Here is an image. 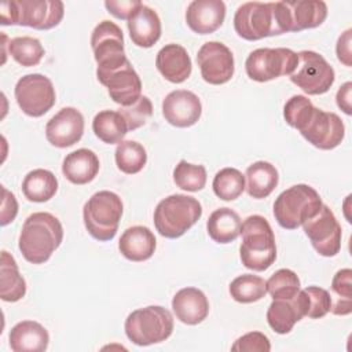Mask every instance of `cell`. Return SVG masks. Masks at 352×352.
Returning <instances> with one entry per match:
<instances>
[{"instance_id":"obj_33","label":"cell","mask_w":352,"mask_h":352,"mask_svg":"<svg viewBox=\"0 0 352 352\" xmlns=\"http://www.w3.org/2000/svg\"><path fill=\"white\" fill-rule=\"evenodd\" d=\"M231 297L242 304H250L261 300L267 293V283L261 276L253 274H243L236 276L230 283Z\"/></svg>"},{"instance_id":"obj_26","label":"cell","mask_w":352,"mask_h":352,"mask_svg":"<svg viewBox=\"0 0 352 352\" xmlns=\"http://www.w3.org/2000/svg\"><path fill=\"white\" fill-rule=\"evenodd\" d=\"M99 166V158L92 150L78 148L65 157L62 172L70 183L82 186L96 177Z\"/></svg>"},{"instance_id":"obj_15","label":"cell","mask_w":352,"mask_h":352,"mask_svg":"<svg viewBox=\"0 0 352 352\" xmlns=\"http://www.w3.org/2000/svg\"><path fill=\"white\" fill-rule=\"evenodd\" d=\"M314 249L323 257H333L341 249V226L331 209L322 204L319 212L302 224Z\"/></svg>"},{"instance_id":"obj_30","label":"cell","mask_w":352,"mask_h":352,"mask_svg":"<svg viewBox=\"0 0 352 352\" xmlns=\"http://www.w3.org/2000/svg\"><path fill=\"white\" fill-rule=\"evenodd\" d=\"M26 294V282L19 274L14 257L3 250L0 264V297L3 301L15 302Z\"/></svg>"},{"instance_id":"obj_45","label":"cell","mask_w":352,"mask_h":352,"mask_svg":"<svg viewBox=\"0 0 352 352\" xmlns=\"http://www.w3.org/2000/svg\"><path fill=\"white\" fill-rule=\"evenodd\" d=\"M351 29L345 30L340 37H338V41H337V47H336V51H337V58L340 62H342L345 66H351Z\"/></svg>"},{"instance_id":"obj_31","label":"cell","mask_w":352,"mask_h":352,"mask_svg":"<svg viewBox=\"0 0 352 352\" xmlns=\"http://www.w3.org/2000/svg\"><path fill=\"white\" fill-rule=\"evenodd\" d=\"M58 191V180L51 170L33 169L22 182V192L32 202H45Z\"/></svg>"},{"instance_id":"obj_11","label":"cell","mask_w":352,"mask_h":352,"mask_svg":"<svg viewBox=\"0 0 352 352\" xmlns=\"http://www.w3.org/2000/svg\"><path fill=\"white\" fill-rule=\"evenodd\" d=\"M94 58L98 63L96 73H109L128 62L124 51V36L118 25L102 21L95 26L91 36Z\"/></svg>"},{"instance_id":"obj_25","label":"cell","mask_w":352,"mask_h":352,"mask_svg":"<svg viewBox=\"0 0 352 352\" xmlns=\"http://www.w3.org/2000/svg\"><path fill=\"white\" fill-rule=\"evenodd\" d=\"M157 241L150 228L143 226H133L126 228L120 241L118 249L121 254L131 261L148 260L155 250Z\"/></svg>"},{"instance_id":"obj_19","label":"cell","mask_w":352,"mask_h":352,"mask_svg":"<svg viewBox=\"0 0 352 352\" xmlns=\"http://www.w3.org/2000/svg\"><path fill=\"white\" fill-rule=\"evenodd\" d=\"M202 113L199 98L187 89L169 92L162 100V116L173 126L188 128L194 125Z\"/></svg>"},{"instance_id":"obj_10","label":"cell","mask_w":352,"mask_h":352,"mask_svg":"<svg viewBox=\"0 0 352 352\" xmlns=\"http://www.w3.org/2000/svg\"><path fill=\"white\" fill-rule=\"evenodd\" d=\"M297 63V52L290 48H257L246 58L245 69L249 78L265 82L280 76H290Z\"/></svg>"},{"instance_id":"obj_24","label":"cell","mask_w":352,"mask_h":352,"mask_svg":"<svg viewBox=\"0 0 352 352\" xmlns=\"http://www.w3.org/2000/svg\"><path fill=\"white\" fill-rule=\"evenodd\" d=\"M8 341L14 352H44L50 342V334L38 322L22 320L10 330Z\"/></svg>"},{"instance_id":"obj_44","label":"cell","mask_w":352,"mask_h":352,"mask_svg":"<svg viewBox=\"0 0 352 352\" xmlns=\"http://www.w3.org/2000/svg\"><path fill=\"white\" fill-rule=\"evenodd\" d=\"M3 191V201H1V226H7L8 223L14 221L18 213V204L12 192H10L6 187L1 188Z\"/></svg>"},{"instance_id":"obj_34","label":"cell","mask_w":352,"mask_h":352,"mask_svg":"<svg viewBox=\"0 0 352 352\" xmlns=\"http://www.w3.org/2000/svg\"><path fill=\"white\" fill-rule=\"evenodd\" d=\"M114 157L117 168L126 175L139 173L147 162L144 147L135 140H122L118 143Z\"/></svg>"},{"instance_id":"obj_6","label":"cell","mask_w":352,"mask_h":352,"mask_svg":"<svg viewBox=\"0 0 352 352\" xmlns=\"http://www.w3.org/2000/svg\"><path fill=\"white\" fill-rule=\"evenodd\" d=\"M322 204L315 188L308 184H296L278 195L274 202V217L282 228L296 230L315 216Z\"/></svg>"},{"instance_id":"obj_39","label":"cell","mask_w":352,"mask_h":352,"mask_svg":"<svg viewBox=\"0 0 352 352\" xmlns=\"http://www.w3.org/2000/svg\"><path fill=\"white\" fill-rule=\"evenodd\" d=\"M173 180L182 190L195 192L206 184V169L204 165H194L182 160L173 169Z\"/></svg>"},{"instance_id":"obj_14","label":"cell","mask_w":352,"mask_h":352,"mask_svg":"<svg viewBox=\"0 0 352 352\" xmlns=\"http://www.w3.org/2000/svg\"><path fill=\"white\" fill-rule=\"evenodd\" d=\"M14 95L19 109L30 117L44 116L56 100L51 80L40 73L21 77L16 81Z\"/></svg>"},{"instance_id":"obj_23","label":"cell","mask_w":352,"mask_h":352,"mask_svg":"<svg viewBox=\"0 0 352 352\" xmlns=\"http://www.w3.org/2000/svg\"><path fill=\"white\" fill-rule=\"evenodd\" d=\"M126 23L131 40L138 47L150 48L161 37V21L158 14L144 4L133 12Z\"/></svg>"},{"instance_id":"obj_27","label":"cell","mask_w":352,"mask_h":352,"mask_svg":"<svg viewBox=\"0 0 352 352\" xmlns=\"http://www.w3.org/2000/svg\"><path fill=\"white\" fill-rule=\"evenodd\" d=\"M305 316L300 292L290 300H272L267 311V322L278 334H287Z\"/></svg>"},{"instance_id":"obj_7","label":"cell","mask_w":352,"mask_h":352,"mask_svg":"<svg viewBox=\"0 0 352 352\" xmlns=\"http://www.w3.org/2000/svg\"><path fill=\"white\" fill-rule=\"evenodd\" d=\"M122 201L113 191L95 192L84 205L82 219L87 231L100 242L111 241L122 216Z\"/></svg>"},{"instance_id":"obj_12","label":"cell","mask_w":352,"mask_h":352,"mask_svg":"<svg viewBox=\"0 0 352 352\" xmlns=\"http://www.w3.org/2000/svg\"><path fill=\"white\" fill-rule=\"evenodd\" d=\"M298 63L290 74V80L308 95H322L327 92L334 80V69L315 51H300Z\"/></svg>"},{"instance_id":"obj_35","label":"cell","mask_w":352,"mask_h":352,"mask_svg":"<svg viewBox=\"0 0 352 352\" xmlns=\"http://www.w3.org/2000/svg\"><path fill=\"white\" fill-rule=\"evenodd\" d=\"M8 52L16 63L25 67L37 66L44 56V48L40 40L30 36H22L10 40Z\"/></svg>"},{"instance_id":"obj_41","label":"cell","mask_w":352,"mask_h":352,"mask_svg":"<svg viewBox=\"0 0 352 352\" xmlns=\"http://www.w3.org/2000/svg\"><path fill=\"white\" fill-rule=\"evenodd\" d=\"M117 111L124 117L128 131H135L144 125L151 117L153 103L147 96L142 95L135 103L129 106H121Z\"/></svg>"},{"instance_id":"obj_29","label":"cell","mask_w":352,"mask_h":352,"mask_svg":"<svg viewBox=\"0 0 352 352\" xmlns=\"http://www.w3.org/2000/svg\"><path fill=\"white\" fill-rule=\"evenodd\" d=\"M241 223V217L235 210L230 208H220L210 213L206 230L214 242L230 243L238 238Z\"/></svg>"},{"instance_id":"obj_32","label":"cell","mask_w":352,"mask_h":352,"mask_svg":"<svg viewBox=\"0 0 352 352\" xmlns=\"http://www.w3.org/2000/svg\"><path fill=\"white\" fill-rule=\"evenodd\" d=\"M92 131L98 139L107 144L121 143L128 133L124 117L114 110L99 111L92 121Z\"/></svg>"},{"instance_id":"obj_42","label":"cell","mask_w":352,"mask_h":352,"mask_svg":"<svg viewBox=\"0 0 352 352\" xmlns=\"http://www.w3.org/2000/svg\"><path fill=\"white\" fill-rule=\"evenodd\" d=\"M231 351L238 352H268L271 351L270 340L260 331H250L239 337L231 346Z\"/></svg>"},{"instance_id":"obj_28","label":"cell","mask_w":352,"mask_h":352,"mask_svg":"<svg viewBox=\"0 0 352 352\" xmlns=\"http://www.w3.org/2000/svg\"><path fill=\"white\" fill-rule=\"evenodd\" d=\"M246 191L254 199L267 198L278 186L279 175L276 168L267 161H257L246 169Z\"/></svg>"},{"instance_id":"obj_13","label":"cell","mask_w":352,"mask_h":352,"mask_svg":"<svg viewBox=\"0 0 352 352\" xmlns=\"http://www.w3.org/2000/svg\"><path fill=\"white\" fill-rule=\"evenodd\" d=\"M275 14L282 33L300 32L322 25L327 16V6L322 0L276 1Z\"/></svg>"},{"instance_id":"obj_20","label":"cell","mask_w":352,"mask_h":352,"mask_svg":"<svg viewBox=\"0 0 352 352\" xmlns=\"http://www.w3.org/2000/svg\"><path fill=\"white\" fill-rule=\"evenodd\" d=\"M226 4L221 0H194L186 11L188 28L198 34H210L224 22Z\"/></svg>"},{"instance_id":"obj_5","label":"cell","mask_w":352,"mask_h":352,"mask_svg":"<svg viewBox=\"0 0 352 352\" xmlns=\"http://www.w3.org/2000/svg\"><path fill=\"white\" fill-rule=\"evenodd\" d=\"M198 199L184 194H173L158 202L154 210V226L160 235L176 239L187 232L201 217Z\"/></svg>"},{"instance_id":"obj_4","label":"cell","mask_w":352,"mask_h":352,"mask_svg":"<svg viewBox=\"0 0 352 352\" xmlns=\"http://www.w3.org/2000/svg\"><path fill=\"white\" fill-rule=\"evenodd\" d=\"M65 6L59 0H15L0 6L1 25H22L37 30H48L59 25Z\"/></svg>"},{"instance_id":"obj_16","label":"cell","mask_w":352,"mask_h":352,"mask_svg":"<svg viewBox=\"0 0 352 352\" xmlns=\"http://www.w3.org/2000/svg\"><path fill=\"white\" fill-rule=\"evenodd\" d=\"M197 62L202 78L212 85L226 84L234 76V55L220 41L202 44L197 54Z\"/></svg>"},{"instance_id":"obj_22","label":"cell","mask_w":352,"mask_h":352,"mask_svg":"<svg viewBox=\"0 0 352 352\" xmlns=\"http://www.w3.org/2000/svg\"><path fill=\"white\" fill-rule=\"evenodd\" d=\"M172 309L180 322L192 326L206 319L209 314V301L202 290L197 287H184L173 296Z\"/></svg>"},{"instance_id":"obj_18","label":"cell","mask_w":352,"mask_h":352,"mask_svg":"<svg viewBox=\"0 0 352 352\" xmlns=\"http://www.w3.org/2000/svg\"><path fill=\"white\" fill-rule=\"evenodd\" d=\"M84 133V117L74 107L60 109L45 125L47 140L58 147L66 148L82 138Z\"/></svg>"},{"instance_id":"obj_21","label":"cell","mask_w":352,"mask_h":352,"mask_svg":"<svg viewBox=\"0 0 352 352\" xmlns=\"http://www.w3.org/2000/svg\"><path fill=\"white\" fill-rule=\"evenodd\" d=\"M155 66L165 80L175 84L186 81L192 70L187 50L179 44H166L162 47L157 54Z\"/></svg>"},{"instance_id":"obj_9","label":"cell","mask_w":352,"mask_h":352,"mask_svg":"<svg viewBox=\"0 0 352 352\" xmlns=\"http://www.w3.org/2000/svg\"><path fill=\"white\" fill-rule=\"evenodd\" d=\"M234 29L239 37L249 41L282 34L275 14V3H243L235 11Z\"/></svg>"},{"instance_id":"obj_43","label":"cell","mask_w":352,"mask_h":352,"mask_svg":"<svg viewBox=\"0 0 352 352\" xmlns=\"http://www.w3.org/2000/svg\"><path fill=\"white\" fill-rule=\"evenodd\" d=\"M143 3L139 0H106V10L118 19H129Z\"/></svg>"},{"instance_id":"obj_1","label":"cell","mask_w":352,"mask_h":352,"mask_svg":"<svg viewBox=\"0 0 352 352\" xmlns=\"http://www.w3.org/2000/svg\"><path fill=\"white\" fill-rule=\"evenodd\" d=\"M286 122L300 131L308 143L320 148H336L345 136L342 120L336 113L323 111L304 95L292 96L283 107Z\"/></svg>"},{"instance_id":"obj_36","label":"cell","mask_w":352,"mask_h":352,"mask_svg":"<svg viewBox=\"0 0 352 352\" xmlns=\"http://www.w3.org/2000/svg\"><path fill=\"white\" fill-rule=\"evenodd\" d=\"M212 187L220 199L234 201L245 190V176L235 168H223L214 175Z\"/></svg>"},{"instance_id":"obj_37","label":"cell","mask_w":352,"mask_h":352,"mask_svg":"<svg viewBox=\"0 0 352 352\" xmlns=\"http://www.w3.org/2000/svg\"><path fill=\"white\" fill-rule=\"evenodd\" d=\"M267 283V292L274 300H290L300 292V279L297 274L287 268L274 272Z\"/></svg>"},{"instance_id":"obj_38","label":"cell","mask_w":352,"mask_h":352,"mask_svg":"<svg viewBox=\"0 0 352 352\" xmlns=\"http://www.w3.org/2000/svg\"><path fill=\"white\" fill-rule=\"evenodd\" d=\"M300 296L305 316H308L309 319H320L331 309L333 298L326 289L318 286H308L300 290Z\"/></svg>"},{"instance_id":"obj_3","label":"cell","mask_w":352,"mask_h":352,"mask_svg":"<svg viewBox=\"0 0 352 352\" xmlns=\"http://www.w3.org/2000/svg\"><path fill=\"white\" fill-rule=\"evenodd\" d=\"M239 234L242 243L239 256L242 264L253 271L261 272L270 268L276 258L274 231L265 217L253 214L241 223Z\"/></svg>"},{"instance_id":"obj_40","label":"cell","mask_w":352,"mask_h":352,"mask_svg":"<svg viewBox=\"0 0 352 352\" xmlns=\"http://www.w3.org/2000/svg\"><path fill=\"white\" fill-rule=\"evenodd\" d=\"M331 290L338 297L331 312L336 315H348L352 312V271L344 268L336 272L331 280Z\"/></svg>"},{"instance_id":"obj_8","label":"cell","mask_w":352,"mask_h":352,"mask_svg":"<svg viewBox=\"0 0 352 352\" xmlns=\"http://www.w3.org/2000/svg\"><path fill=\"white\" fill-rule=\"evenodd\" d=\"M124 327L129 341L147 346L169 338L173 331V316L164 307L148 305L131 312Z\"/></svg>"},{"instance_id":"obj_17","label":"cell","mask_w":352,"mask_h":352,"mask_svg":"<svg viewBox=\"0 0 352 352\" xmlns=\"http://www.w3.org/2000/svg\"><path fill=\"white\" fill-rule=\"evenodd\" d=\"M96 77L107 88L113 102L121 106H129L142 96L140 77L129 60L113 72L96 73Z\"/></svg>"},{"instance_id":"obj_46","label":"cell","mask_w":352,"mask_h":352,"mask_svg":"<svg viewBox=\"0 0 352 352\" xmlns=\"http://www.w3.org/2000/svg\"><path fill=\"white\" fill-rule=\"evenodd\" d=\"M351 89H352V84L348 81L345 82L342 87H340L338 92H337V106L345 113V114H351Z\"/></svg>"},{"instance_id":"obj_2","label":"cell","mask_w":352,"mask_h":352,"mask_svg":"<svg viewBox=\"0 0 352 352\" xmlns=\"http://www.w3.org/2000/svg\"><path fill=\"white\" fill-rule=\"evenodd\" d=\"M62 239L60 221L48 212H36L25 220L18 246L26 261L43 264L60 246Z\"/></svg>"}]
</instances>
